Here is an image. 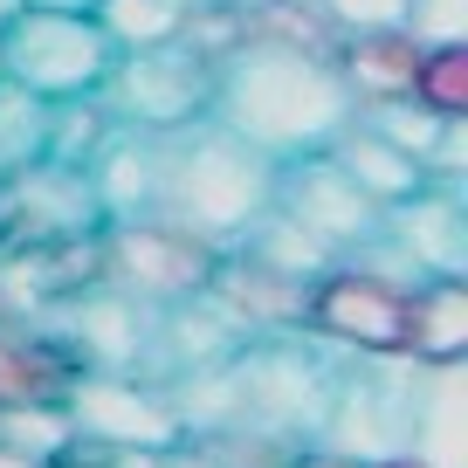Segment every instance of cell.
<instances>
[{"instance_id":"5b68a950","label":"cell","mask_w":468,"mask_h":468,"mask_svg":"<svg viewBox=\"0 0 468 468\" xmlns=\"http://www.w3.org/2000/svg\"><path fill=\"white\" fill-rule=\"evenodd\" d=\"M103 97H111V111L132 117V124L173 132V124H186L207 103V76H200V56L179 48V42L124 48V56L111 62V76H103Z\"/></svg>"},{"instance_id":"6da1fadb","label":"cell","mask_w":468,"mask_h":468,"mask_svg":"<svg viewBox=\"0 0 468 468\" xmlns=\"http://www.w3.org/2000/svg\"><path fill=\"white\" fill-rule=\"evenodd\" d=\"M214 111H220V132H234L241 145L269 152L282 165V159H303V152H324L351 124L358 103H351L331 56L276 42V35H255L220 69Z\"/></svg>"},{"instance_id":"ac0fdd59","label":"cell","mask_w":468,"mask_h":468,"mask_svg":"<svg viewBox=\"0 0 468 468\" xmlns=\"http://www.w3.org/2000/svg\"><path fill=\"white\" fill-rule=\"evenodd\" d=\"M413 103H427L434 117H468V42H434V48H420V69H413Z\"/></svg>"},{"instance_id":"9c48e42d","label":"cell","mask_w":468,"mask_h":468,"mask_svg":"<svg viewBox=\"0 0 468 468\" xmlns=\"http://www.w3.org/2000/svg\"><path fill=\"white\" fill-rule=\"evenodd\" d=\"M393 255H407L413 276H462L468 262V220H462V200L448 186H413L407 200H393Z\"/></svg>"},{"instance_id":"8fae6325","label":"cell","mask_w":468,"mask_h":468,"mask_svg":"<svg viewBox=\"0 0 468 468\" xmlns=\"http://www.w3.org/2000/svg\"><path fill=\"white\" fill-rule=\"evenodd\" d=\"M69 420L97 441H145V448H165L173 441V413L159 399H138V386L124 379H90V386H69L62 393Z\"/></svg>"},{"instance_id":"30bf717a","label":"cell","mask_w":468,"mask_h":468,"mask_svg":"<svg viewBox=\"0 0 468 468\" xmlns=\"http://www.w3.org/2000/svg\"><path fill=\"white\" fill-rule=\"evenodd\" d=\"M420 48L407 28H358L345 35L337 48V76H345L351 103H393V97H413V69H420Z\"/></svg>"},{"instance_id":"7402d4cb","label":"cell","mask_w":468,"mask_h":468,"mask_svg":"<svg viewBox=\"0 0 468 468\" xmlns=\"http://www.w3.org/2000/svg\"><path fill=\"white\" fill-rule=\"evenodd\" d=\"M303 468H366V462H351V454H331V448H324V454H310Z\"/></svg>"},{"instance_id":"7c38bea8","label":"cell","mask_w":468,"mask_h":468,"mask_svg":"<svg viewBox=\"0 0 468 468\" xmlns=\"http://www.w3.org/2000/svg\"><path fill=\"white\" fill-rule=\"evenodd\" d=\"M468 351V282L462 276H420L407 290V358H462Z\"/></svg>"},{"instance_id":"3957f363","label":"cell","mask_w":468,"mask_h":468,"mask_svg":"<svg viewBox=\"0 0 468 468\" xmlns=\"http://www.w3.org/2000/svg\"><path fill=\"white\" fill-rule=\"evenodd\" d=\"M117 48L97 28L90 7H21L0 28V76L21 90H35L42 103L62 97H97L111 76Z\"/></svg>"},{"instance_id":"5bb4252c","label":"cell","mask_w":468,"mask_h":468,"mask_svg":"<svg viewBox=\"0 0 468 468\" xmlns=\"http://www.w3.org/2000/svg\"><path fill=\"white\" fill-rule=\"evenodd\" d=\"M62 393H69L62 351H48L42 337L0 324V407H21V399H62Z\"/></svg>"},{"instance_id":"603a6c76","label":"cell","mask_w":468,"mask_h":468,"mask_svg":"<svg viewBox=\"0 0 468 468\" xmlns=\"http://www.w3.org/2000/svg\"><path fill=\"white\" fill-rule=\"evenodd\" d=\"M366 468H420V462H407V454H379V462H366Z\"/></svg>"},{"instance_id":"d6986e66","label":"cell","mask_w":468,"mask_h":468,"mask_svg":"<svg viewBox=\"0 0 468 468\" xmlns=\"http://www.w3.org/2000/svg\"><path fill=\"white\" fill-rule=\"evenodd\" d=\"M372 132L386 138V145H399L407 159H420V173H427V152H434V138H441V124L448 117H434L427 103H413V97H393V103H372Z\"/></svg>"},{"instance_id":"2e32d148","label":"cell","mask_w":468,"mask_h":468,"mask_svg":"<svg viewBox=\"0 0 468 468\" xmlns=\"http://www.w3.org/2000/svg\"><path fill=\"white\" fill-rule=\"evenodd\" d=\"M97 28L111 35V48H159V42H179L186 28V0H90Z\"/></svg>"},{"instance_id":"52a82bcc","label":"cell","mask_w":468,"mask_h":468,"mask_svg":"<svg viewBox=\"0 0 468 468\" xmlns=\"http://www.w3.org/2000/svg\"><path fill=\"white\" fill-rule=\"evenodd\" d=\"M282 165H296V173H276V200L317 249H351L379 228V200L351 186L331 165V152H303V159H282Z\"/></svg>"},{"instance_id":"4fadbf2b","label":"cell","mask_w":468,"mask_h":468,"mask_svg":"<svg viewBox=\"0 0 468 468\" xmlns=\"http://www.w3.org/2000/svg\"><path fill=\"white\" fill-rule=\"evenodd\" d=\"M324 152H331V165L351 179V186L366 193V200H379V207H393V200H407L413 186H427L420 159H407L399 145H386L372 124H345Z\"/></svg>"},{"instance_id":"9a60e30c","label":"cell","mask_w":468,"mask_h":468,"mask_svg":"<svg viewBox=\"0 0 468 468\" xmlns=\"http://www.w3.org/2000/svg\"><path fill=\"white\" fill-rule=\"evenodd\" d=\"M76 441V420L62 399H21V407H0V454L15 462H56L62 448Z\"/></svg>"},{"instance_id":"7a4b0ae2","label":"cell","mask_w":468,"mask_h":468,"mask_svg":"<svg viewBox=\"0 0 468 468\" xmlns=\"http://www.w3.org/2000/svg\"><path fill=\"white\" fill-rule=\"evenodd\" d=\"M276 173H282V165L269 159V152L241 145L234 132L214 124V132L186 138L173 159H159V186H152V200L165 207L173 228L200 234L207 249H220V241L249 234L255 220L276 207Z\"/></svg>"},{"instance_id":"e0dca14e","label":"cell","mask_w":468,"mask_h":468,"mask_svg":"<svg viewBox=\"0 0 468 468\" xmlns=\"http://www.w3.org/2000/svg\"><path fill=\"white\" fill-rule=\"evenodd\" d=\"M42 152H48V103L0 76V173L42 159Z\"/></svg>"},{"instance_id":"277c9868","label":"cell","mask_w":468,"mask_h":468,"mask_svg":"<svg viewBox=\"0 0 468 468\" xmlns=\"http://www.w3.org/2000/svg\"><path fill=\"white\" fill-rule=\"evenodd\" d=\"M407 290H413L407 269L351 262V269H331V276L310 290L303 317L317 324L324 337L358 345L366 358H393V351L407 358Z\"/></svg>"},{"instance_id":"d4e9b609","label":"cell","mask_w":468,"mask_h":468,"mask_svg":"<svg viewBox=\"0 0 468 468\" xmlns=\"http://www.w3.org/2000/svg\"><path fill=\"white\" fill-rule=\"evenodd\" d=\"M28 7H90V0H28Z\"/></svg>"},{"instance_id":"ba28073f","label":"cell","mask_w":468,"mask_h":468,"mask_svg":"<svg viewBox=\"0 0 468 468\" xmlns=\"http://www.w3.org/2000/svg\"><path fill=\"white\" fill-rule=\"evenodd\" d=\"M462 379H468L462 358H434V366L413 358L407 420H399L407 462H420V468H468L462 462V441H468V420H462V393H468V386Z\"/></svg>"},{"instance_id":"44dd1931","label":"cell","mask_w":468,"mask_h":468,"mask_svg":"<svg viewBox=\"0 0 468 468\" xmlns=\"http://www.w3.org/2000/svg\"><path fill=\"white\" fill-rule=\"evenodd\" d=\"M317 15L331 21L337 35H358V28H399V21H407V0H317Z\"/></svg>"},{"instance_id":"cb8c5ba5","label":"cell","mask_w":468,"mask_h":468,"mask_svg":"<svg viewBox=\"0 0 468 468\" xmlns=\"http://www.w3.org/2000/svg\"><path fill=\"white\" fill-rule=\"evenodd\" d=\"M21 7H28V0H0V28H7V21H15Z\"/></svg>"},{"instance_id":"8992f818","label":"cell","mask_w":468,"mask_h":468,"mask_svg":"<svg viewBox=\"0 0 468 468\" xmlns=\"http://www.w3.org/2000/svg\"><path fill=\"white\" fill-rule=\"evenodd\" d=\"M111 276L138 296H193L214 282V249L173 220H117L111 228Z\"/></svg>"},{"instance_id":"ffe728a7","label":"cell","mask_w":468,"mask_h":468,"mask_svg":"<svg viewBox=\"0 0 468 468\" xmlns=\"http://www.w3.org/2000/svg\"><path fill=\"white\" fill-rule=\"evenodd\" d=\"M399 28L413 42H468V0H407V21Z\"/></svg>"}]
</instances>
